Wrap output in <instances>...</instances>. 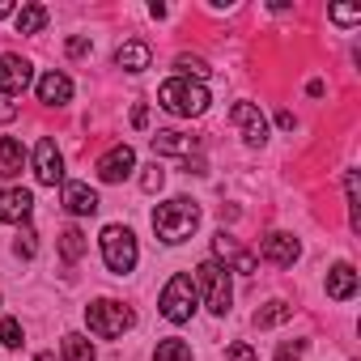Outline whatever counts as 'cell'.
<instances>
[{
    "label": "cell",
    "instance_id": "cell-1",
    "mask_svg": "<svg viewBox=\"0 0 361 361\" xmlns=\"http://www.w3.org/2000/svg\"><path fill=\"white\" fill-rule=\"evenodd\" d=\"M196 226H200V209H196V200H188V196L166 200V204L153 209V234H157L161 243H170V247H178L183 238H192Z\"/></svg>",
    "mask_w": 361,
    "mask_h": 361
},
{
    "label": "cell",
    "instance_id": "cell-2",
    "mask_svg": "<svg viewBox=\"0 0 361 361\" xmlns=\"http://www.w3.org/2000/svg\"><path fill=\"white\" fill-rule=\"evenodd\" d=\"M157 102L170 111V115H204L209 111V90L200 81H183V77H174L157 90Z\"/></svg>",
    "mask_w": 361,
    "mask_h": 361
},
{
    "label": "cell",
    "instance_id": "cell-3",
    "mask_svg": "<svg viewBox=\"0 0 361 361\" xmlns=\"http://www.w3.org/2000/svg\"><path fill=\"white\" fill-rule=\"evenodd\" d=\"M132 323H136V314H132L123 302H111V298H102V302H90V306H85V327H90L94 336H102V340H115V336H123Z\"/></svg>",
    "mask_w": 361,
    "mask_h": 361
},
{
    "label": "cell",
    "instance_id": "cell-4",
    "mask_svg": "<svg viewBox=\"0 0 361 361\" xmlns=\"http://www.w3.org/2000/svg\"><path fill=\"white\" fill-rule=\"evenodd\" d=\"M196 285L204 289V302L213 314H230V302H234V285H230V268L217 264V259H204L196 268Z\"/></svg>",
    "mask_w": 361,
    "mask_h": 361
},
{
    "label": "cell",
    "instance_id": "cell-5",
    "mask_svg": "<svg viewBox=\"0 0 361 361\" xmlns=\"http://www.w3.org/2000/svg\"><path fill=\"white\" fill-rule=\"evenodd\" d=\"M157 306H161V314H166L170 323H188V319L196 314V281H192L188 272H174V276L166 281Z\"/></svg>",
    "mask_w": 361,
    "mask_h": 361
},
{
    "label": "cell",
    "instance_id": "cell-6",
    "mask_svg": "<svg viewBox=\"0 0 361 361\" xmlns=\"http://www.w3.org/2000/svg\"><path fill=\"white\" fill-rule=\"evenodd\" d=\"M98 243H102V259L115 276H128L136 268V238H132L128 226H106Z\"/></svg>",
    "mask_w": 361,
    "mask_h": 361
},
{
    "label": "cell",
    "instance_id": "cell-7",
    "mask_svg": "<svg viewBox=\"0 0 361 361\" xmlns=\"http://www.w3.org/2000/svg\"><path fill=\"white\" fill-rule=\"evenodd\" d=\"M35 178H39L43 188L64 183V157H60V149H56V140H51V136H43V140H39V149H35Z\"/></svg>",
    "mask_w": 361,
    "mask_h": 361
},
{
    "label": "cell",
    "instance_id": "cell-8",
    "mask_svg": "<svg viewBox=\"0 0 361 361\" xmlns=\"http://www.w3.org/2000/svg\"><path fill=\"white\" fill-rule=\"evenodd\" d=\"M30 60H22V56H0V94H9V98H18V94H26V85H30Z\"/></svg>",
    "mask_w": 361,
    "mask_h": 361
},
{
    "label": "cell",
    "instance_id": "cell-9",
    "mask_svg": "<svg viewBox=\"0 0 361 361\" xmlns=\"http://www.w3.org/2000/svg\"><path fill=\"white\" fill-rule=\"evenodd\" d=\"M230 119L243 128V140H247V145H264V140H268V119H264V111H259L255 102H234Z\"/></svg>",
    "mask_w": 361,
    "mask_h": 361
},
{
    "label": "cell",
    "instance_id": "cell-10",
    "mask_svg": "<svg viewBox=\"0 0 361 361\" xmlns=\"http://www.w3.org/2000/svg\"><path fill=\"white\" fill-rule=\"evenodd\" d=\"M132 170H136V153L128 145H115L111 153L98 157V178H102V183H123Z\"/></svg>",
    "mask_w": 361,
    "mask_h": 361
},
{
    "label": "cell",
    "instance_id": "cell-11",
    "mask_svg": "<svg viewBox=\"0 0 361 361\" xmlns=\"http://www.w3.org/2000/svg\"><path fill=\"white\" fill-rule=\"evenodd\" d=\"M213 259H217V264L226 259V268H234V272H243V276H251V272H255V255H251V251H243L226 230L213 238Z\"/></svg>",
    "mask_w": 361,
    "mask_h": 361
},
{
    "label": "cell",
    "instance_id": "cell-12",
    "mask_svg": "<svg viewBox=\"0 0 361 361\" xmlns=\"http://www.w3.org/2000/svg\"><path fill=\"white\" fill-rule=\"evenodd\" d=\"M259 255H264L268 264H276V268H293V259L302 255V243H298L293 234H268V238L259 243Z\"/></svg>",
    "mask_w": 361,
    "mask_h": 361
},
{
    "label": "cell",
    "instance_id": "cell-13",
    "mask_svg": "<svg viewBox=\"0 0 361 361\" xmlns=\"http://www.w3.org/2000/svg\"><path fill=\"white\" fill-rule=\"evenodd\" d=\"M30 213H35V196L26 188H5V192H0V221L22 226Z\"/></svg>",
    "mask_w": 361,
    "mask_h": 361
},
{
    "label": "cell",
    "instance_id": "cell-14",
    "mask_svg": "<svg viewBox=\"0 0 361 361\" xmlns=\"http://www.w3.org/2000/svg\"><path fill=\"white\" fill-rule=\"evenodd\" d=\"M200 149V140L196 136H188V132H153V153L161 157H183V153H196Z\"/></svg>",
    "mask_w": 361,
    "mask_h": 361
},
{
    "label": "cell",
    "instance_id": "cell-15",
    "mask_svg": "<svg viewBox=\"0 0 361 361\" xmlns=\"http://www.w3.org/2000/svg\"><path fill=\"white\" fill-rule=\"evenodd\" d=\"M64 209L73 217H94L98 213V192L85 183H64Z\"/></svg>",
    "mask_w": 361,
    "mask_h": 361
},
{
    "label": "cell",
    "instance_id": "cell-16",
    "mask_svg": "<svg viewBox=\"0 0 361 361\" xmlns=\"http://www.w3.org/2000/svg\"><path fill=\"white\" fill-rule=\"evenodd\" d=\"M73 98V81L64 77V73H47L43 81H39V102H47V106H64Z\"/></svg>",
    "mask_w": 361,
    "mask_h": 361
},
{
    "label": "cell",
    "instance_id": "cell-17",
    "mask_svg": "<svg viewBox=\"0 0 361 361\" xmlns=\"http://www.w3.org/2000/svg\"><path fill=\"white\" fill-rule=\"evenodd\" d=\"M353 293H357V272H353V264H336V268L327 272V298L348 302Z\"/></svg>",
    "mask_w": 361,
    "mask_h": 361
},
{
    "label": "cell",
    "instance_id": "cell-18",
    "mask_svg": "<svg viewBox=\"0 0 361 361\" xmlns=\"http://www.w3.org/2000/svg\"><path fill=\"white\" fill-rule=\"evenodd\" d=\"M22 166H26V149H22V140L0 136V174L13 178V174H22Z\"/></svg>",
    "mask_w": 361,
    "mask_h": 361
},
{
    "label": "cell",
    "instance_id": "cell-19",
    "mask_svg": "<svg viewBox=\"0 0 361 361\" xmlns=\"http://www.w3.org/2000/svg\"><path fill=\"white\" fill-rule=\"evenodd\" d=\"M115 64H119L123 73H145V68H149V47H145V43H123V47L115 51Z\"/></svg>",
    "mask_w": 361,
    "mask_h": 361
},
{
    "label": "cell",
    "instance_id": "cell-20",
    "mask_svg": "<svg viewBox=\"0 0 361 361\" xmlns=\"http://www.w3.org/2000/svg\"><path fill=\"white\" fill-rule=\"evenodd\" d=\"M47 26V9L43 5H22L18 9V35H39Z\"/></svg>",
    "mask_w": 361,
    "mask_h": 361
},
{
    "label": "cell",
    "instance_id": "cell-21",
    "mask_svg": "<svg viewBox=\"0 0 361 361\" xmlns=\"http://www.w3.org/2000/svg\"><path fill=\"white\" fill-rule=\"evenodd\" d=\"M60 255H64L68 264H77V259L85 255V234H81L77 226H64V234H60Z\"/></svg>",
    "mask_w": 361,
    "mask_h": 361
},
{
    "label": "cell",
    "instance_id": "cell-22",
    "mask_svg": "<svg viewBox=\"0 0 361 361\" xmlns=\"http://www.w3.org/2000/svg\"><path fill=\"white\" fill-rule=\"evenodd\" d=\"M64 361H94V344L81 331H68L64 336Z\"/></svg>",
    "mask_w": 361,
    "mask_h": 361
},
{
    "label": "cell",
    "instance_id": "cell-23",
    "mask_svg": "<svg viewBox=\"0 0 361 361\" xmlns=\"http://www.w3.org/2000/svg\"><path fill=\"white\" fill-rule=\"evenodd\" d=\"M153 361H192V344L188 340H161L157 344V353H153Z\"/></svg>",
    "mask_w": 361,
    "mask_h": 361
},
{
    "label": "cell",
    "instance_id": "cell-24",
    "mask_svg": "<svg viewBox=\"0 0 361 361\" xmlns=\"http://www.w3.org/2000/svg\"><path fill=\"white\" fill-rule=\"evenodd\" d=\"M174 68H178V77H183V81H192V77H196V81H204V77L213 73V68H209V64H204L200 56H188V51L174 60Z\"/></svg>",
    "mask_w": 361,
    "mask_h": 361
},
{
    "label": "cell",
    "instance_id": "cell-25",
    "mask_svg": "<svg viewBox=\"0 0 361 361\" xmlns=\"http://www.w3.org/2000/svg\"><path fill=\"white\" fill-rule=\"evenodd\" d=\"M293 314V306H285V302H268L264 310H255V327H276V323H285Z\"/></svg>",
    "mask_w": 361,
    "mask_h": 361
},
{
    "label": "cell",
    "instance_id": "cell-26",
    "mask_svg": "<svg viewBox=\"0 0 361 361\" xmlns=\"http://www.w3.org/2000/svg\"><path fill=\"white\" fill-rule=\"evenodd\" d=\"M22 323L18 319H0V344H5V348H22Z\"/></svg>",
    "mask_w": 361,
    "mask_h": 361
},
{
    "label": "cell",
    "instance_id": "cell-27",
    "mask_svg": "<svg viewBox=\"0 0 361 361\" xmlns=\"http://www.w3.org/2000/svg\"><path fill=\"white\" fill-rule=\"evenodd\" d=\"M161 183H166V174H161V166H149V170L140 174V188H145V192H161Z\"/></svg>",
    "mask_w": 361,
    "mask_h": 361
},
{
    "label": "cell",
    "instance_id": "cell-28",
    "mask_svg": "<svg viewBox=\"0 0 361 361\" xmlns=\"http://www.w3.org/2000/svg\"><path fill=\"white\" fill-rule=\"evenodd\" d=\"M302 357H306V340H293V344L276 348V361H302Z\"/></svg>",
    "mask_w": 361,
    "mask_h": 361
},
{
    "label": "cell",
    "instance_id": "cell-29",
    "mask_svg": "<svg viewBox=\"0 0 361 361\" xmlns=\"http://www.w3.org/2000/svg\"><path fill=\"white\" fill-rule=\"evenodd\" d=\"M35 251H39V234H35V230H22V238H18V255L35 259Z\"/></svg>",
    "mask_w": 361,
    "mask_h": 361
},
{
    "label": "cell",
    "instance_id": "cell-30",
    "mask_svg": "<svg viewBox=\"0 0 361 361\" xmlns=\"http://www.w3.org/2000/svg\"><path fill=\"white\" fill-rule=\"evenodd\" d=\"M331 22L353 26V22H361V9H344V5H336V9H331Z\"/></svg>",
    "mask_w": 361,
    "mask_h": 361
},
{
    "label": "cell",
    "instance_id": "cell-31",
    "mask_svg": "<svg viewBox=\"0 0 361 361\" xmlns=\"http://www.w3.org/2000/svg\"><path fill=\"white\" fill-rule=\"evenodd\" d=\"M226 361H255V348H251V344H234V348L226 353Z\"/></svg>",
    "mask_w": 361,
    "mask_h": 361
},
{
    "label": "cell",
    "instance_id": "cell-32",
    "mask_svg": "<svg viewBox=\"0 0 361 361\" xmlns=\"http://www.w3.org/2000/svg\"><path fill=\"white\" fill-rule=\"evenodd\" d=\"M85 51H90V39H85V35L68 39V56H85Z\"/></svg>",
    "mask_w": 361,
    "mask_h": 361
},
{
    "label": "cell",
    "instance_id": "cell-33",
    "mask_svg": "<svg viewBox=\"0 0 361 361\" xmlns=\"http://www.w3.org/2000/svg\"><path fill=\"white\" fill-rule=\"evenodd\" d=\"M132 123H136V128H145V123H149V111H145V106H136V111H132Z\"/></svg>",
    "mask_w": 361,
    "mask_h": 361
},
{
    "label": "cell",
    "instance_id": "cell-34",
    "mask_svg": "<svg viewBox=\"0 0 361 361\" xmlns=\"http://www.w3.org/2000/svg\"><path fill=\"white\" fill-rule=\"evenodd\" d=\"M13 115H18V111H13V106H5V98H0V119H5V123H9Z\"/></svg>",
    "mask_w": 361,
    "mask_h": 361
},
{
    "label": "cell",
    "instance_id": "cell-35",
    "mask_svg": "<svg viewBox=\"0 0 361 361\" xmlns=\"http://www.w3.org/2000/svg\"><path fill=\"white\" fill-rule=\"evenodd\" d=\"M13 13V5H9V0H0V18H9Z\"/></svg>",
    "mask_w": 361,
    "mask_h": 361
},
{
    "label": "cell",
    "instance_id": "cell-36",
    "mask_svg": "<svg viewBox=\"0 0 361 361\" xmlns=\"http://www.w3.org/2000/svg\"><path fill=\"white\" fill-rule=\"evenodd\" d=\"M35 361H56V357H51V353H39V357H35Z\"/></svg>",
    "mask_w": 361,
    "mask_h": 361
}]
</instances>
